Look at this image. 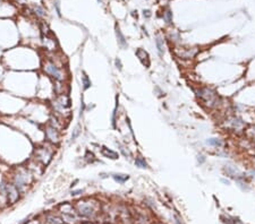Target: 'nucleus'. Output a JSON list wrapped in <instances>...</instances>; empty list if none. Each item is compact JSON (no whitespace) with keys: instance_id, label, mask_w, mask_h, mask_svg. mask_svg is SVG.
<instances>
[{"instance_id":"f257e3e1","label":"nucleus","mask_w":255,"mask_h":224,"mask_svg":"<svg viewBox=\"0 0 255 224\" xmlns=\"http://www.w3.org/2000/svg\"><path fill=\"white\" fill-rule=\"evenodd\" d=\"M31 178H32V173L29 169L25 168H19L15 171V173L13 174L11 178V185L15 187L19 195H23L26 191L27 187L31 182Z\"/></svg>"},{"instance_id":"f03ea898","label":"nucleus","mask_w":255,"mask_h":224,"mask_svg":"<svg viewBox=\"0 0 255 224\" xmlns=\"http://www.w3.org/2000/svg\"><path fill=\"white\" fill-rule=\"evenodd\" d=\"M43 71L47 75H49L51 78H53L56 82H63L65 79V71L63 68H60L58 65L52 61L51 59H47L42 65Z\"/></svg>"},{"instance_id":"7ed1b4c3","label":"nucleus","mask_w":255,"mask_h":224,"mask_svg":"<svg viewBox=\"0 0 255 224\" xmlns=\"http://www.w3.org/2000/svg\"><path fill=\"white\" fill-rule=\"evenodd\" d=\"M34 155H35V160L42 163L43 165H48L49 162L52 159L53 155V151L50 149L49 147H45V146H40L38 148L35 149L34 152Z\"/></svg>"},{"instance_id":"20e7f679","label":"nucleus","mask_w":255,"mask_h":224,"mask_svg":"<svg viewBox=\"0 0 255 224\" xmlns=\"http://www.w3.org/2000/svg\"><path fill=\"white\" fill-rule=\"evenodd\" d=\"M44 134H45V138L49 143L51 144H57L59 142L60 139V134H59V129L53 126H50V125H47V127L44 129Z\"/></svg>"},{"instance_id":"39448f33","label":"nucleus","mask_w":255,"mask_h":224,"mask_svg":"<svg viewBox=\"0 0 255 224\" xmlns=\"http://www.w3.org/2000/svg\"><path fill=\"white\" fill-rule=\"evenodd\" d=\"M197 95L205 102L206 104L212 105V103L215 101V94H214L213 91L209 90V88H201L197 92Z\"/></svg>"},{"instance_id":"423d86ee","label":"nucleus","mask_w":255,"mask_h":224,"mask_svg":"<svg viewBox=\"0 0 255 224\" xmlns=\"http://www.w3.org/2000/svg\"><path fill=\"white\" fill-rule=\"evenodd\" d=\"M19 196H21V195H19V192L17 191V189L11 185V182H8L7 194H6L8 203H9V204H15V203L19 199Z\"/></svg>"},{"instance_id":"0eeeda50","label":"nucleus","mask_w":255,"mask_h":224,"mask_svg":"<svg viewBox=\"0 0 255 224\" xmlns=\"http://www.w3.org/2000/svg\"><path fill=\"white\" fill-rule=\"evenodd\" d=\"M77 211H78L79 215L83 217H92L94 215V209L91 207V205L85 204V203L79 204Z\"/></svg>"},{"instance_id":"6e6552de","label":"nucleus","mask_w":255,"mask_h":224,"mask_svg":"<svg viewBox=\"0 0 255 224\" xmlns=\"http://www.w3.org/2000/svg\"><path fill=\"white\" fill-rule=\"evenodd\" d=\"M136 56H137V58L141 60V62H142L145 67L147 68L150 67V58H149V53H147L145 50L139 49V50L136 51Z\"/></svg>"},{"instance_id":"1a4fd4ad","label":"nucleus","mask_w":255,"mask_h":224,"mask_svg":"<svg viewBox=\"0 0 255 224\" xmlns=\"http://www.w3.org/2000/svg\"><path fill=\"white\" fill-rule=\"evenodd\" d=\"M116 36H117V40H118V44L123 49H126L127 48V41H126V39H125L124 34L121 33V31H120V28L118 27V25H116Z\"/></svg>"},{"instance_id":"9d476101","label":"nucleus","mask_w":255,"mask_h":224,"mask_svg":"<svg viewBox=\"0 0 255 224\" xmlns=\"http://www.w3.org/2000/svg\"><path fill=\"white\" fill-rule=\"evenodd\" d=\"M101 153L105 157H108V159H111V160H117L118 156H119L118 153H116L115 151H111V149L107 148L105 146H103L101 148Z\"/></svg>"},{"instance_id":"9b49d317","label":"nucleus","mask_w":255,"mask_h":224,"mask_svg":"<svg viewBox=\"0 0 255 224\" xmlns=\"http://www.w3.org/2000/svg\"><path fill=\"white\" fill-rule=\"evenodd\" d=\"M112 178L116 182L124 183L129 179V176L128 174H123V173H116V174H112Z\"/></svg>"},{"instance_id":"f8f14e48","label":"nucleus","mask_w":255,"mask_h":224,"mask_svg":"<svg viewBox=\"0 0 255 224\" xmlns=\"http://www.w3.org/2000/svg\"><path fill=\"white\" fill-rule=\"evenodd\" d=\"M45 222H47V224H63V221L60 220L59 217L53 216V215H47Z\"/></svg>"},{"instance_id":"ddd939ff","label":"nucleus","mask_w":255,"mask_h":224,"mask_svg":"<svg viewBox=\"0 0 255 224\" xmlns=\"http://www.w3.org/2000/svg\"><path fill=\"white\" fill-rule=\"evenodd\" d=\"M82 84H83V88H84V90H87V88H90L91 85H92V83H91V79L89 78V76H87L85 73H83Z\"/></svg>"},{"instance_id":"4468645a","label":"nucleus","mask_w":255,"mask_h":224,"mask_svg":"<svg viewBox=\"0 0 255 224\" xmlns=\"http://www.w3.org/2000/svg\"><path fill=\"white\" fill-rule=\"evenodd\" d=\"M155 43H157V48H158V51H159V54L162 56V54H163V51H165V49H163V40H162L160 36H158L157 40H155Z\"/></svg>"},{"instance_id":"2eb2a0df","label":"nucleus","mask_w":255,"mask_h":224,"mask_svg":"<svg viewBox=\"0 0 255 224\" xmlns=\"http://www.w3.org/2000/svg\"><path fill=\"white\" fill-rule=\"evenodd\" d=\"M33 11H34V14H35L36 16H39V17H44L45 16L44 8L41 7V6H35L34 9H33Z\"/></svg>"},{"instance_id":"dca6fc26","label":"nucleus","mask_w":255,"mask_h":224,"mask_svg":"<svg viewBox=\"0 0 255 224\" xmlns=\"http://www.w3.org/2000/svg\"><path fill=\"white\" fill-rule=\"evenodd\" d=\"M196 49H193V50H186V51H183V52L180 53V57H183V58H192V57L195 56L196 53Z\"/></svg>"},{"instance_id":"f3484780","label":"nucleus","mask_w":255,"mask_h":224,"mask_svg":"<svg viewBox=\"0 0 255 224\" xmlns=\"http://www.w3.org/2000/svg\"><path fill=\"white\" fill-rule=\"evenodd\" d=\"M135 164H136V166H139V168H142V169L147 168V162H145V160L141 156L137 157L135 160Z\"/></svg>"},{"instance_id":"a211bd4d","label":"nucleus","mask_w":255,"mask_h":224,"mask_svg":"<svg viewBox=\"0 0 255 224\" xmlns=\"http://www.w3.org/2000/svg\"><path fill=\"white\" fill-rule=\"evenodd\" d=\"M225 171L228 173L230 177H233V178H236V173H237V170L235 168H233V166H227V168H225Z\"/></svg>"},{"instance_id":"6ab92c4d","label":"nucleus","mask_w":255,"mask_h":224,"mask_svg":"<svg viewBox=\"0 0 255 224\" xmlns=\"http://www.w3.org/2000/svg\"><path fill=\"white\" fill-rule=\"evenodd\" d=\"M206 143L209 144V145H212V146H220L221 145V140L219 138H210L206 140Z\"/></svg>"},{"instance_id":"aec40b11","label":"nucleus","mask_w":255,"mask_h":224,"mask_svg":"<svg viewBox=\"0 0 255 224\" xmlns=\"http://www.w3.org/2000/svg\"><path fill=\"white\" fill-rule=\"evenodd\" d=\"M163 18H165V21L168 23V24H170V23H171V21H173V13H171V11L168 9V10H167L165 14H163Z\"/></svg>"},{"instance_id":"412c9836","label":"nucleus","mask_w":255,"mask_h":224,"mask_svg":"<svg viewBox=\"0 0 255 224\" xmlns=\"http://www.w3.org/2000/svg\"><path fill=\"white\" fill-rule=\"evenodd\" d=\"M79 134H81V126H77V127L74 129L73 134H71V139H73V140H75V139L78 137Z\"/></svg>"},{"instance_id":"4be33fe9","label":"nucleus","mask_w":255,"mask_h":224,"mask_svg":"<svg viewBox=\"0 0 255 224\" xmlns=\"http://www.w3.org/2000/svg\"><path fill=\"white\" fill-rule=\"evenodd\" d=\"M53 6H55V8H56V11L57 14H58V16H61V10H60V2L59 0H55V4H53Z\"/></svg>"},{"instance_id":"5701e85b","label":"nucleus","mask_w":255,"mask_h":224,"mask_svg":"<svg viewBox=\"0 0 255 224\" xmlns=\"http://www.w3.org/2000/svg\"><path fill=\"white\" fill-rule=\"evenodd\" d=\"M119 147H120V152L124 154V156H126V157H129L131 156V152L128 151V149H126L124 147V146H121V145H119Z\"/></svg>"},{"instance_id":"b1692460","label":"nucleus","mask_w":255,"mask_h":224,"mask_svg":"<svg viewBox=\"0 0 255 224\" xmlns=\"http://www.w3.org/2000/svg\"><path fill=\"white\" fill-rule=\"evenodd\" d=\"M115 64H116L117 68H118V69H120V70H121V68H123V66H121V61H120L119 59H116V60H115Z\"/></svg>"},{"instance_id":"393cba45","label":"nucleus","mask_w":255,"mask_h":224,"mask_svg":"<svg viewBox=\"0 0 255 224\" xmlns=\"http://www.w3.org/2000/svg\"><path fill=\"white\" fill-rule=\"evenodd\" d=\"M84 109H85V103L83 102V100H82V104H81V114H82L83 112H84Z\"/></svg>"},{"instance_id":"a878e982","label":"nucleus","mask_w":255,"mask_h":224,"mask_svg":"<svg viewBox=\"0 0 255 224\" xmlns=\"http://www.w3.org/2000/svg\"><path fill=\"white\" fill-rule=\"evenodd\" d=\"M82 192H83V190H75L71 192V195H73V196H76V195H79V194H82Z\"/></svg>"},{"instance_id":"bb28decb","label":"nucleus","mask_w":255,"mask_h":224,"mask_svg":"<svg viewBox=\"0 0 255 224\" xmlns=\"http://www.w3.org/2000/svg\"><path fill=\"white\" fill-rule=\"evenodd\" d=\"M144 16H147V17H150L151 16V13L150 10H144V14H143Z\"/></svg>"},{"instance_id":"cd10ccee","label":"nucleus","mask_w":255,"mask_h":224,"mask_svg":"<svg viewBox=\"0 0 255 224\" xmlns=\"http://www.w3.org/2000/svg\"><path fill=\"white\" fill-rule=\"evenodd\" d=\"M221 181H222L223 183H227V185H229V183H230V182L228 181V180H226V179H221Z\"/></svg>"},{"instance_id":"c85d7f7f","label":"nucleus","mask_w":255,"mask_h":224,"mask_svg":"<svg viewBox=\"0 0 255 224\" xmlns=\"http://www.w3.org/2000/svg\"><path fill=\"white\" fill-rule=\"evenodd\" d=\"M98 1H99V2H101V0H98Z\"/></svg>"}]
</instances>
